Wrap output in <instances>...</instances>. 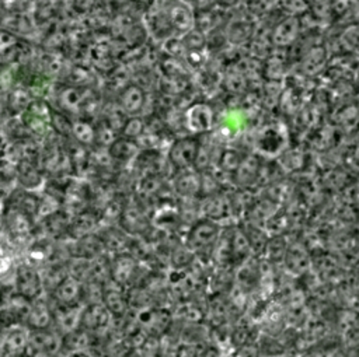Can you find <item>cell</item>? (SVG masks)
I'll return each instance as SVG.
<instances>
[{"label":"cell","instance_id":"cell-13","mask_svg":"<svg viewBox=\"0 0 359 357\" xmlns=\"http://www.w3.org/2000/svg\"><path fill=\"white\" fill-rule=\"evenodd\" d=\"M95 224H97L95 217L83 214V216H80L79 218L72 220L67 238H70V239H79V238L87 237V235H90V234H93V230L95 228Z\"/></svg>","mask_w":359,"mask_h":357},{"label":"cell","instance_id":"cell-11","mask_svg":"<svg viewBox=\"0 0 359 357\" xmlns=\"http://www.w3.org/2000/svg\"><path fill=\"white\" fill-rule=\"evenodd\" d=\"M25 326L28 329L52 328V312H50V305L48 298H43L41 295L39 298L31 301Z\"/></svg>","mask_w":359,"mask_h":357},{"label":"cell","instance_id":"cell-5","mask_svg":"<svg viewBox=\"0 0 359 357\" xmlns=\"http://www.w3.org/2000/svg\"><path fill=\"white\" fill-rule=\"evenodd\" d=\"M28 351V332L21 326L8 328L0 339V357H25Z\"/></svg>","mask_w":359,"mask_h":357},{"label":"cell","instance_id":"cell-8","mask_svg":"<svg viewBox=\"0 0 359 357\" xmlns=\"http://www.w3.org/2000/svg\"><path fill=\"white\" fill-rule=\"evenodd\" d=\"M198 150L199 141L196 137H181L172 144L170 150V158L178 168H188L196 161Z\"/></svg>","mask_w":359,"mask_h":357},{"label":"cell","instance_id":"cell-7","mask_svg":"<svg viewBox=\"0 0 359 357\" xmlns=\"http://www.w3.org/2000/svg\"><path fill=\"white\" fill-rule=\"evenodd\" d=\"M62 346V335L53 328L29 329L28 332V350L42 351L53 356Z\"/></svg>","mask_w":359,"mask_h":357},{"label":"cell","instance_id":"cell-10","mask_svg":"<svg viewBox=\"0 0 359 357\" xmlns=\"http://www.w3.org/2000/svg\"><path fill=\"white\" fill-rule=\"evenodd\" d=\"M102 244L95 234H90L87 237L72 239V244L67 246V252L70 258L87 259L91 260L100 255H102Z\"/></svg>","mask_w":359,"mask_h":357},{"label":"cell","instance_id":"cell-6","mask_svg":"<svg viewBox=\"0 0 359 357\" xmlns=\"http://www.w3.org/2000/svg\"><path fill=\"white\" fill-rule=\"evenodd\" d=\"M109 319H111V314L108 312V309L102 302L87 304V305H83L79 328L91 335H95L97 332H100L108 325Z\"/></svg>","mask_w":359,"mask_h":357},{"label":"cell","instance_id":"cell-12","mask_svg":"<svg viewBox=\"0 0 359 357\" xmlns=\"http://www.w3.org/2000/svg\"><path fill=\"white\" fill-rule=\"evenodd\" d=\"M102 304L114 316H121L126 311V300L121 290V284L107 280L102 287Z\"/></svg>","mask_w":359,"mask_h":357},{"label":"cell","instance_id":"cell-14","mask_svg":"<svg viewBox=\"0 0 359 357\" xmlns=\"http://www.w3.org/2000/svg\"><path fill=\"white\" fill-rule=\"evenodd\" d=\"M13 263L14 260H13L10 248L0 241V279L11 272Z\"/></svg>","mask_w":359,"mask_h":357},{"label":"cell","instance_id":"cell-2","mask_svg":"<svg viewBox=\"0 0 359 357\" xmlns=\"http://www.w3.org/2000/svg\"><path fill=\"white\" fill-rule=\"evenodd\" d=\"M14 290L29 301L39 298L43 294V283L39 269L22 262L14 270Z\"/></svg>","mask_w":359,"mask_h":357},{"label":"cell","instance_id":"cell-4","mask_svg":"<svg viewBox=\"0 0 359 357\" xmlns=\"http://www.w3.org/2000/svg\"><path fill=\"white\" fill-rule=\"evenodd\" d=\"M83 283L67 274L60 280V283L48 294L50 301L60 305H83L81 302Z\"/></svg>","mask_w":359,"mask_h":357},{"label":"cell","instance_id":"cell-1","mask_svg":"<svg viewBox=\"0 0 359 357\" xmlns=\"http://www.w3.org/2000/svg\"><path fill=\"white\" fill-rule=\"evenodd\" d=\"M31 301L11 287L0 288V323L4 328L25 325Z\"/></svg>","mask_w":359,"mask_h":357},{"label":"cell","instance_id":"cell-3","mask_svg":"<svg viewBox=\"0 0 359 357\" xmlns=\"http://www.w3.org/2000/svg\"><path fill=\"white\" fill-rule=\"evenodd\" d=\"M49 300L50 312H52V328L59 335H66L79 328L80 323V314L83 307L81 305H60Z\"/></svg>","mask_w":359,"mask_h":357},{"label":"cell","instance_id":"cell-9","mask_svg":"<svg viewBox=\"0 0 359 357\" xmlns=\"http://www.w3.org/2000/svg\"><path fill=\"white\" fill-rule=\"evenodd\" d=\"M185 125L194 133H202L212 127L213 112L206 104H194L185 112Z\"/></svg>","mask_w":359,"mask_h":357}]
</instances>
